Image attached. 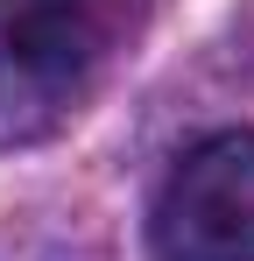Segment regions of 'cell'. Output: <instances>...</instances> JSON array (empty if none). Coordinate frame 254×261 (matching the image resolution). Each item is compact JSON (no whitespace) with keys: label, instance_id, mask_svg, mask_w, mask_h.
Listing matches in <instances>:
<instances>
[{"label":"cell","instance_id":"1","mask_svg":"<svg viewBox=\"0 0 254 261\" xmlns=\"http://www.w3.org/2000/svg\"><path fill=\"white\" fill-rule=\"evenodd\" d=\"M156 0H0V148L57 134Z\"/></svg>","mask_w":254,"mask_h":261},{"label":"cell","instance_id":"2","mask_svg":"<svg viewBox=\"0 0 254 261\" xmlns=\"http://www.w3.org/2000/svg\"><path fill=\"white\" fill-rule=\"evenodd\" d=\"M156 261H254V127L205 134L148 205Z\"/></svg>","mask_w":254,"mask_h":261}]
</instances>
